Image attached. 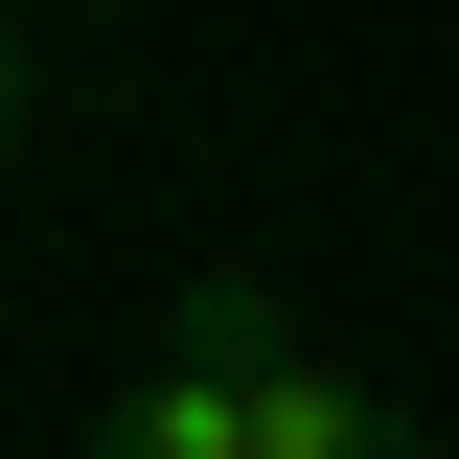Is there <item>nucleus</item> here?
<instances>
[{"label": "nucleus", "mask_w": 459, "mask_h": 459, "mask_svg": "<svg viewBox=\"0 0 459 459\" xmlns=\"http://www.w3.org/2000/svg\"><path fill=\"white\" fill-rule=\"evenodd\" d=\"M92 459H437L391 391H344L322 344H161L92 413Z\"/></svg>", "instance_id": "obj_1"}, {"label": "nucleus", "mask_w": 459, "mask_h": 459, "mask_svg": "<svg viewBox=\"0 0 459 459\" xmlns=\"http://www.w3.org/2000/svg\"><path fill=\"white\" fill-rule=\"evenodd\" d=\"M161 344H299V322H276V276H184V299H161Z\"/></svg>", "instance_id": "obj_2"}, {"label": "nucleus", "mask_w": 459, "mask_h": 459, "mask_svg": "<svg viewBox=\"0 0 459 459\" xmlns=\"http://www.w3.org/2000/svg\"><path fill=\"white\" fill-rule=\"evenodd\" d=\"M0 138H23V47H0Z\"/></svg>", "instance_id": "obj_3"}]
</instances>
